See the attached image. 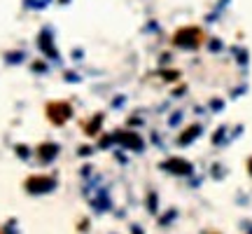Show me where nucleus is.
I'll return each mask as SVG.
<instances>
[{
  "label": "nucleus",
  "instance_id": "nucleus-1",
  "mask_svg": "<svg viewBox=\"0 0 252 234\" xmlns=\"http://www.w3.org/2000/svg\"><path fill=\"white\" fill-rule=\"evenodd\" d=\"M40 49L45 52L49 59H54V61H61L59 59V52H56V47H54V31L52 28H42V33H40Z\"/></svg>",
  "mask_w": 252,
  "mask_h": 234
},
{
  "label": "nucleus",
  "instance_id": "nucleus-2",
  "mask_svg": "<svg viewBox=\"0 0 252 234\" xmlns=\"http://www.w3.org/2000/svg\"><path fill=\"white\" fill-rule=\"evenodd\" d=\"M91 199H94V208H96V211L110 208V197H108V192H105V188H100L98 195H91Z\"/></svg>",
  "mask_w": 252,
  "mask_h": 234
},
{
  "label": "nucleus",
  "instance_id": "nucleus-3",
  "mask_svg": "<svg viewBox=\"0 0 252 234\" xmlns=\"http://www.w3.org/2000/svg\"><path fill=\"white\" fill-rule=\"evenodd\" d=\"M166 169H168V171H175V173H191V166H189L187 162H180V159L166 162Z\"/></svg>",
  "mask_w": 252,
  "mask_h": 234
},
{
  "label": "nucleus",
  "instance_id": "nucleus-4",
  "mask_svg": "<svg viewBox=\"0 0 252 234\" xmlns=\"http://www.w3.org/2000/svg\"><path fill=\"white\" fill-rule=\"evenodd\" d=\"M54 0H24V5H26L28 9H45V7H49Z\"/></svg>",
  "mask_w": 252,
  "mask_h": 234
},
{
  "label": "nucleus",
  "instance_id": "nucleus-5",
  "mask_svg": "<svg viewBox=\"0 0 252 234\" xmlns=\"http://www.w3.org/2000/svg\"><path fill=\"white\" fill-rule=\"evenodd\" d=\"M198 134H201V129H198V126H191V131L182 136V138H180V143H189V141H194V138H196Z\"/></svg>",
  "mask_w": 252,
  "mask_h": 234
},
{
  "label": "nucleus",
  "instance_id": "nucleus-6",
  "mask_svg": "<svg viewBox=\"0 0 252 234\" xmlns=\"http://www.w3.org/2000/svg\"><path fill=\"white\" fill-rule=\"evenodd\" d=\"M24 59H26V56H24V52H12V54L7 56V63H21Z\"/></svg>",
  "mask_w": 252,
  "mask_h": 234
},
{
  "label": "nucleus",
  "instance_id": "nucleus-7",
  "mask_svg": "<svg viewBox=\"0 0 252 234\" xmlns=\"http://www.w3.org/2000/svg\"><path fill=\"white\" fill-rule=\"evenodd\" d=\"M56 153H59V150H56V145H45L42 157H45V159H49V157H56Z\"/></svg>",
  "mask_w": 252,
  "mask_h": 234
},
{
  "label": "nucleus",
  "instance_id": "nucleus-8",
  "mask_svg": "<svg viewBox=\"0 0 252 234\" xmlns=\"http://www.w3.org/2000/svg\"><path fill=\"white\" fill-rule=\"evenodd\" d=\"M61 2H68V0H61Z\"/></svg>",
  "mask_w": 252,
  "mask_h": 234
},
{
  "label": "nucleus",
  "instance_id": "nucleus-9",
  "mask_svg": "<svg viewBox=\"0 0 252 234\" xmlns=\"http://www.w3.org/2000/svg\"><path fill=\"white\" fill-rule=\"evenodd\" d=\"M250 234H252V232H250Z\"/></svg>",
  "mask_w": 252,
  "mask_h": 234
}]
</instances>
